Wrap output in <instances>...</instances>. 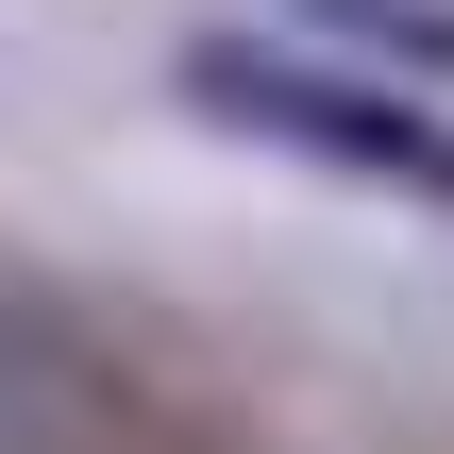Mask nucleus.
Wrapping results in <instances>:
<instances>
[{"label":"nucleus","mask_w":454,"mask_h":454,"mask_svg":"<svg viewBox=\"0 0 454 454\" xmlns=\"http://www.w3.org/2000/svg\"><path fill=\"white\" fill-rule=\"evenodd\" d=\"M185 118H219V135H270V152H320V168H354V185H404V202H454V118L387 101V84H354V67H320V51L202 34V51H185Z\"/></svg>","instance_id":"obj_1"},{"label":"nucleus","mask_w":454,"mask_h":454,"mask_svg":"<svg viewBox=\"0 0 454 454\" xmlns=\"http://www.w3.org/2000/svg\"><path fill=\"white\" fill-rule=\"evenodd\" d=\"M320 34H371L404 84H454V0H303Z\"/></svg>","instance_id":"obj_2"}]
</instances>
